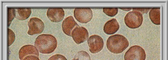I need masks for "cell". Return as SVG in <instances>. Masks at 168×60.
I'll return each mask as SVG.
<instances>
[{
    "label": "cell",
    "mask_w": 168,
    "mask_h": 60,
    "mask_svg": "<svg viewBox=\"0 0 168 60\" xmlns=\"http://www.w3.org/2000/svg\"><path fill=\"white\" fill-rule=\"evenodd\" d=\"M15 17L20 20H24L28 18L31 13V8H14Z\"/></svg>",
    "instance_id": "13"
},
{
    "label": "cell",
    "mask_w": 168,
    "mask_h": 60,
    "mask_svg": "<svg viewBox=\"0 0 168 60\" xmlns=\"http://www.w3.org/2000/svg\"><path fill=\"white\" fill-rule=\"evenodd\" d=\"M87 42L89 48V50L92 53H96L100 52L104 46L103 39L97 35L90 36L88 39Z\"/></svg>",
    "instance_id": "7"
},
{
    "label": "cell",
    "mask_w": 168,
    "mask_h": 60,
    "mask_svg": "<svg viewBox=\"0 0 168 60\" xmlns=\"http://www.w3.org/2000/svg\"><path fill=\"white\" fill-rule=\"evenodd\" d=\"M64 12L61 8H48L47 16L50 21L53 22H59L64 18Z\"/></svg>",
    "instance_id": "10"
},
{
    "label": "cell",
    "mask_w": 168,
    "mask_h": 60,
    "mask_svg": "<svg viewBox=\"0 0 168 60\" xmlns=\"http://www.w3.org/2000/svg\"><path fill=\"white\" fill-rule=\"evenodd\" d=\"M71 36L75 43L79 44L87 40L89 37V33L86 28L79 26L73 30Z\"/></svg>",
    "instance_id": "9"
},
{
    "label": "cell",
    "mask_w": 168,
    "mask_h": 60,
    "mask_svg": "<svg viewBox=\"0 0 168 60\" xmlns=\"http://www.w3.org/2000/svg\"><path fill=\"white\" fill-rule=\"evenodd\" d=\"M103 11L106 15L110 17H113L118 13L117 8H104Z\"/></svg>",
    "instance_id": "16"
},
{
    "label": "cell",
    "mask_w": 168,
    "mask_h": 60,
    "mask_svg": "<svg viewBox=\"0 0 168 60\" xmlns=\"http://www.w3.org/2000/svg\"><path fill=\"white\" fill-rule=\"evenodd\" d=\"M150 19L154 24L159 25L160 24V8H153L149 13Z\"/></svg>",
    "instance_id": "14"
},
{
    "label": "cell",
    "mask_w": 168,
    "mask_h": 60,
    "mask_svg": "<svg viewBox=\"0 0 168 60\" xmlns=\"http://www.w3.org/2000/svg\"><path fill=\"white\" fill-rule=\"evenodd\" d=\"M56 38L50 34H42L36 38L35 46L38 52L42 54H49L53 52L57 47Z\"/></svg>",
    "instance_id": "1"
},
{
    "label": "cell",
    "mask_w": 168,
    "mask_h": 60,
    "mask_svg": "<svg viewBox=\"0 0 168 60\" xmlns=\"http://www.w3.org/2000/svg\"><path fill=\"white\" fill-rule=\"evenodd\" d=\"M124 20L126 25L128 27L135 29L138 28L141 25L143 17L141 13L133 11L126 14Z\"/></svg>",
    "instance_id": "4"
},
{
    "label": "cell",
    "mask_w": 168,
    "mask_h": 60,
    "mask_svg": "<svg viewBox=\"0 0 168 60\" xmlns=\"http://www.w3.org/2000/svg\"><path fill=\"white\" fill-rule=\"evenodd\" d=\"M73 60H90V56L86 51H81L78 52Z\"/></svg>",
    "instance_id": "15"
},
{
    "label": "cell",
    "mask_w": 168,
    "mask_h": 60,
    "mask_svg": "<svg viewBox=\"0 0 168 60\" xmlns=\"http://www.w3.org/2000/svg\"><path fill=\"white\" fill-rule=\"evenodd\" d=\"M151 8H133L132 9L133 11H138L141 13L142 14L146 13L147 14L148 11Z\"/></svg>",
    "instance_id": "19"
},
{
    "label": "cell",
    "mask_w": 168,
    "mask_h": 60,
    "mask_svg": "<svg viewBox=\"0 0 168 60\" xmlns=\"http://www.w3.org/2000/svg\"><path fill=\"white\" fill-rule=\"evenodd\" d=\"M28 25L29 29L27 33L31 35L41 33L45 27L42 21L36 17L31 18L28 22Z\"/></svg>",
    "instance_id": "8"
},
{
    "label": "cell",
    "mask_w": 168,
    "mask_h": 60,
    "mask_svg": "<svg viewBox=\"0 0 168 60\" xmlns=\"http://www.w3.org/2000/svg\"><path fill=\"white\" fill-rule=\"evenodd\" d=\"M19 58L21 60H39V52L36 47L31 45L22 46L19 52Z\"/></svg>",
    "instance_id": "3"
},
{
    "label": "cell",
    "mask_w": 168,
    "mask_h": 60,
    "mask_svg": "<svg viewBox=\"0 0 168 60\" xmlns=\"http://www.w3.org/2000/svg\"><path fill=\"white\" fill-rule=\"evenodd\" d=\"M120 9H121L125 11H129L131 9V8H120Z\"/></svg>",
    "instance_id": "21"
},
{
    "label": "cell",
    "mask_w": 168,
    "mask_h": 60,
    "mask_svg": "<svg viewBox=\"0 0 168 60\" xmlns=\"http://www.w3.org/2000/svg\"><path fill=\"white\" fill-rule=\"evenodd\" d=\"M119 28V24L115 18H113L105 24L103 30L104 32L107 34H113L117 32Z\"/></svg>",
    "instance_id": "12"
},
{
    "label": "cell",
    "mask_w": 168,
    "mask_h": 60,
    "mask_svg": "<svg viewBox=\"0 0 168 60\" xmlns=\"http://www.w3.org/2000/svg\"><path fill=\"white\" fill-rule=\"evenodd\" d=\"M146 57L144 49L140 46L135 45L130 48L126 52L124 58L125 60H145Z\"/></svg>",
    "instance_id": "5"
},
{
    "label": "cell",
    "mask_w": 168,
    "mask_h": 60,
    "mask_svg": "<svg viewBox=\"0 0 168 60\" xmlns=\"http://www.w3.org/2000/svg\"><path fill=\"white\" fill-rule=\"evenodd\" d=\"M79 26V25L71 16L66 17L63 21L62 25L63 32L66 35L70 36H71L73 30Z\"/></svg>",
    "instance_id": "11"
},
{
    "label": "cell",
    "mask_w": 168,
    "mask_h": 60,
    "mask_svg": "<svg viewBox=\"0 0 168 60\" xmlns=\"http://www.w3.org/2000/svg\"><path fill=\"white\" fill-rule=\"evenodd\" d=\"M74 15L79 22L86 23L92 19L93 12L89 8H77L74 10Z\"/></svg>",
    "instance_id": "6"
},
{
    "label": "cell",
    "mask_w": 168,
    "mask_h": 60,
    "mask_svg": "<svg viewBox=\"0 0 168 60\" xmlns=\"http://www.w3.org/2000/svg\"><path fill=\"white\" fill-rule=\"evenodd\" d=\"M8 31V46H9L14 42L15 39L14 32L9 28Z\"/></svg>",
    "instance_id": "18"
},
{
    "label": "cell",
    "mask_w": 168,
    "mask_h": 60,
    "mask_svg": "<svg viewBox=\"0 0 168 60\" xmlns=\"http://www.w3.org/2000/svg\"><path fill=\"white\" fill-rule=\"evenodd\" d=\"M15 17V8H8V26H9L12 21Z\"/></svg>",
    "instance_id": "17"
},
{
    "label": "cell",
    "mask_w": 168,
    "mask_h": 60,
    "mask_svg": "<svg viewBox=\"0 0 168 60\" xmlns=\"http://www.w3.org/2000/svg\"><path fill=\"white\" fill-rule=\"evenodd\" d=\"M49 60H67L66 58L63 55L60 54H56L51 56L49 59Z\"/></svg>",
    "instance_id": "20"
},
{
    "label": "cell",
    "mask_w": 168,
    "mask_h": 60,
    "mask_svg": "<svg viewBox=\"0 0 168 60\" xmlns=\"http://www.w3.org/2000/svg\"><path fill=\"white\" fill-rule=\"evenodd\" d=\"M129 43L124 36L116 34L109 36L106 43L108 49L115 54L122 53L129 46Z\"/></svg>",
    "instance_id": "2"
}]
</instances>
